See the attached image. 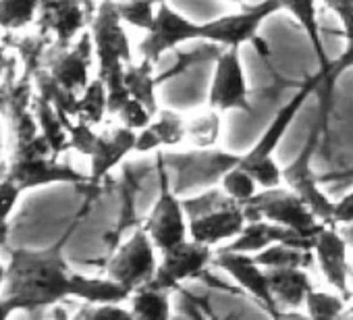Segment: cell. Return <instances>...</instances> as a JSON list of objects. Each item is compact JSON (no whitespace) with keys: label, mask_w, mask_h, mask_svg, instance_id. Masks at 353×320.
<instances>
[{"label":"cell","mask_w":353,"mask_h":320,"mask_svg":"<svg viewBox=\"0 0 353 320\" xmlns=\"http://www.w3.org/2000/svg\"><path fill=\"white\" fill-rule=\"evenodd\" d=\"M108 112V90L102 77H96L81 92L77 102V119L90 125H100Z\"/></svg>","instance_id":"30"},{"label":"cell","mask_w":353,"mask_h":320,"mask_svg":"<svg viewBox=\"0 0 353 320\" xmlns=\"http://www.w3.org/2000/svg\"><path fill=\"white\" fill-rule=\"evenodd\" d=\"M83 3H90V0H83Z\"/></svg>","instance_id":"47"},{"label":"cell","mask_w":353,"mask_h":320,"mask_svg":"<svg viewBox=\"0 0 353 320\" xmlns=\"http://www.w3.org/2000/svg\"><path fill=\"white\" fill-rule=\"evenodd\" d=\"M40 7V0H0V28L21 30L32 23Z\"/></svg>","instance_id":"32"},{"label":"cell","mask_w":353,"mask_h":320,"mask_svg":"<svg viewBox=\"0 0 353 320\" xmlns=\"http://www.w3.org/2000/svg\"><path fill=\"white\" fill-rule=\"evenodd\" d=\"M75 121L77 123L69 125V143H71L73 150L90 156L94 146H96L98 133L94 131V125L85 123V121H79V119H75Z\"/></svg>","instance_id":"37"},{"label":"cell","mask_w":353,"mask_h":320,"mask_svg":"<svg viewBox=\"0 0 353 320\" xmlns=\"http://www.w3.org/2000/svg\"><path fill=\"white\" fill-rule=\"evenodd\" d=\"M3 65H5V48L0 46V71H3Z\"/></svg>","instance_id":"43"},{"label":"cell","mask_w":353,"mask_h":320,"mask_svg":"<svg viewBox=\"0 0 353 320\" xmlns=\"http://www.w3.org/2000/svg\"><path fill=\"white\" fill-rule=\"evenodd\" d=\"M349 283H351V295H353V266H351V279H349Z\"/></svg>","instance_id":"45"},{"label":"cell","mask_w":353,"mask_h":320,"mask_svg":"<svg viewBox=\"0 0 353 320\" xmlns=\"http://www.w3.org/2000/svg\"><path fill=\"white\" fill-rule=\"evenodd\" d=\"M328 77H330V73L318 69L316 75H312L307 81H303L301 88L293 94V98L279 108L272 123L262 133V137L254 143V148L250 152L241 154V163L239 165L260 183V188H274V186L283 183V167H279V163L274 160V152L281 146V141H283L287 129L291 127L293 119L297 117V112L307 102V98L314 92H318Z\"/></svg>","instance_id":"3"},{"label":"cell","mask_w":353,"mask_h":320,"mask_svg":"<svg viewBox=\"0 0 353 320\" xmlns=\"http://www.w3.org/2000/svg\"><path fill=\"white\" fill-rule=\"evenodd\" d=\"M117 9L123 23L148 32L156 19L158 5H154L152 0H117Z\"/></svg>","instance_id":"33"},{"label":"cell","mask_w":353,"mask_h":320,"mask_svg":"<svg viewBox=\"0 0 353 320\" xmlns=\"http://www.w3.org/2000/svg\"><path fill=\"white\" fill-rule=\"evenodd\" d=\"M248 221H272L285 227H291L305 235H316L322 221L314 214V210L285 183L274 188H262L252 200L243 204Z\"/></svg>","instance_id":"7"},{"label":"cell","mask_w":353,"mask_h":320,"mask_svg":"<svg viewBox=\"0 0 353 320\" xmlns=\"http://www.w3.org/2000/svg\"><path fill=\"white\" fill-rule=\"evenodd\" d=\"M349 299H345L339 291H320L314 289L305 297V314L310 318H341L343 310L347 308Z\"/></svg>","instance_id":"31"},{"label":"cell","mask_w":353,"mask_h":320,"mask_svg":"<svg viewBox=\"0 0 353 320\" xmlns=\"http://www.w3.org/2000/svg\"><path fill=\"white\" fill-rule=\"evenodd\" d=\"M281 11L279 0H262L254 7H241L235 13L210 19L200 23L198 21V42H208L212 46L229 48V46H258L262 48V42L258 40V32L262 23Z\"/></svg>","instance_id":"6"},{"label":"cell","mask_w":353,"mask_h":320,"mask_svg":"<svg viewBox=\"0 0 353 320\" xmlns=\"http://www.w3.org/2000/svg\"><path fill=\"white\" fill-rule=\"evenodd\" d=\"M212 266L225 270L241 287V291H245L258 306H262L266 310V314L281 318V312H279L272 291H270L268 270L254 258V254L216 248Z\"/></svg>","instance_id":"14"},{"label":"cell","mask_w":353,"mask_h":320,"mask_svg":"<svg viewBox=\"0 0 353 320\" xmlns=\"http://www.w3.org/2000/svg\"><path fill=\"white\" fill-rule=\"evenodd\" d=\"M266 270H268L270 291L281 316H287L291 310H297L305 303V297L314 287L307 268H266Z\"/></svg>","instance_id":"22"},{"label":"cell","mask_w":353,"mask_h":320,"mask_svg":"<svg viewBox=\"0 0 353 320\" xmlns=\"http://www.w3.org/2000/svg\"><path fill=\"white\" fill-rule=\"evenodd\" d=\"M328 110H330V104H328V98L322 100V106H320V112H318V119L314 121L310 133H307V139L301 148V152L291 160L287 167H283V183L287 188H291L297 196L303 198V202L314 210V214L322 221V223H334V204L318 186V179H316V173L312 171V158L318 150V143H320V135L324 131V125H326V117H328ZM336 225V223H334Z\"/></svg>","instance_id":"4"},{"label":"cell","mask_w":353,"mask_h":320,"mask_svg":"<svg viewBox=\"0 0 353 320\" xmlns=\"http://www.w3.org/2000/svg\"><path fill=\"white\" fill-rule=\"evenodd\" d=\"M158 183L160 194L148 217L141 221V227L148 231L158 252H164L190 237V221L181 196H176L162 177H158Z\"/></svg>","instance_id":"12"},{"label":"cell","mask_w":353,"mask_h":320,"mask_svg":"<svg viewBox=\"0 0 353 320\" xmlns=\"http://www.w3.org/2000/svg\"><path fill=\"white\" fill-rule=\"evenodd\" d=\"M223 133V112L206 108L188 119V139L192 148H216Z\"/></svg>","instance_id":"29"},{"label":"cell","mask_w":353,"mask_h":320,"mask_svg":"<svg viewBox=\"0 0 353 320\" xmlns=\"http://www.w3.org/2000/svg\"><path fill=\"white\" fill-rule=\"evenodd\" d=\"M349 241L343 235L341 227L334 223H322L314 235V258L316 266L322 272L324 281L339 291L345 299H353L351 295V264H349Z\"/></svg>","instance_id":"13"},{"label":"cell","mask_w":353,"mask_h":320,"mask_svg":"<svg viewBox=\"0 0 353 320\" xmlns=\"http://www.w3.org/2000/svg\"><path fill=\"white\" fill-rule=\"evenodd\" d=\"M94 54L98 59V77L104 81L123 75L125 67L133 63V48L123 28L117 0H102L92 17Z\"/></svg>","instance_id":"5"},{"label":"cell","mask_w":353,"mask_h":320,"mask_svg":"<svg viewBox=\"0 0 353 320\" xmlns=\"http://www.w3.org/2000/svg\"><path fill=\"white\" fill-rule=\"evenodd\" d=\"M245 223L248 217L243 204L231 200L219 208L190 219V237L216 250L227 241H233L243 231Z\"/></svg>","instance_id":"17"},{"label":"cell","mask_w":353,"mask_h":320,"mask_svg":"<svg viewBox=\"0 0 353 320\" xmlns=\"http://www.w3.org/2000/svg\"><path fill=\"white\" fill-rule=\"evenodd\" d=\"M172 291L156 285L154 281L137 287L131 291L127 306L133 314V318L139 320H166L172 316V301H170Z\"/></svg>","instance_id":"24"},{"label":"cell","mask_w":353,"mask_h":320,"mask_svg":"<svg viewBox=\"0 0 353 320\" xmlns=\"http://www.w3.org/2000/svg\"><path fill=\"white\" fill-rule=\"evenodd\" d=\"M225 3H231V5H237V7H243L245 0H225Z\"/></svg>","instance_id":"44"},{"label":"cell","mask_w":353,"mask_h":320,"mask_svg":"<svg viewBox=\"0 0 353 320\" xmlns=\"http://www.w3.org/2000/svg\"><path fill=\"white\" fill-rule=\"evenodd\" d=\"M322 3L339 17V21L353 13V0H322Z\"/></svg>","instance_id":"41"},{"label":"cell","mask_w":353,"mask_h":320,"mask_svg":"<svg viewBox=\"0 0 353 320\" xmlns=\"http://www.w3.org/2000/svg\"><path fill=\"white\" fill-rule=\"evenodd\" d=\"M188 139V117L172 108H158L152 121L137 131L135 154L160 152L181 146Z\"/></svg>","instance_id":"20"},{"label":"cell","mask_w":353,"mask_h":320,"mask_svg":"<svg viewBox=\"0 0 353 320\" xmlns=\"http://www.w3.org/2000/svg\"><path fill=\"white\" fill-rule=\"evenodd\" d=\"M131 291L123 287L121 283L112 281L110 277H85L79 272H73L71 279V297L83 299L88 303H127Z\"/></svg>","instance_id":"25"},{"label":"cell","mask_w":353,"mask_h":320,"mask_svg":"<svg viewBox=\"0 0 353 320\" xmlns=\"http://www.w3.org/2000/svg\"><path fill=\"white\" fill-rule=\"evenodd\" d=\"M272 243H289V246H299L305 250H312L314 246V237L299 233L291 227L272 223V221H248L243 231L229 243L221 246L233 252H248V254H256Z\"/></svg>","instance_id":"18"},{"label":"cell","mask_w":353,"mask_h":320,"mask_svg":"<svg viewBox=\"0 0 353 320\" xmlns=\"http://www.w3.org/2000/svg\"><path fill=\"white\" fill-rule=\"evenodd\" d=\"M34 110H36V119H38V125L42 129V135L48 139V143L52 148V154L57 158L61 152L71 148L67 123L61 119L59 110L48 100H44L42 96H38L34 100Z\"/></svg>","instance_id":"28"},{"label":"cell","mask_w":353,"mask_h":320,"mask_svg":"<svg viewBox=\"0 0 353 320\" xmlns=\"http://www.w3.org/2000/svg\"><path fill=\"white\" fill-rule=\"evenodd\" d=\"M190 42H198V21L185 17L168 3H162L156 9L152 28L143 32V40L137 44V52L143 61L158 65L166 52H172Z\"/></svg>","instance_id":"10"},{"label":"cell","mask_w":353,"mask_h":320,"mask_svg":"<svg viewBox=\"0 0 353 320\" xmlns=\"http://www.w3.org/2000/svg\"><path fill=\"white\" fill-rule=\"evenodd\" d=\"M241 154L223 148H188L160 150L154 154L156 175L162 177L176 196H194L221 186L223 177L239 165Z\"/></svg>","instance_id":"2"},{"label":"cell","mask_w":353,"mask_h":320,"mask_svg":"<svg viewBox=\"0 0 353 320\" xmlns=\"http://www.w3.org/2000/svg\"><path fill=\"white\" fill-rule=\"evenodd\" d=\"M83 0H40L38 26L42 34L54 32L59 44H71V40L85 26Z\"/></svg>","instance_id":"21"},{"label":"cell","mask_w":353,"mask_h":320,"mask_svg":"<svg viewBox=\"0 0 353 320\" xmlns=\"http://www.w3.org/2000/svg\"><path fill=\"white\" fill-rule=\"evenodd\" d=\"M154 5H162V3H166V0H152Z\"/></svg>","instance_id":"46"},{"label":"cell","mask_w":353,"mask_h":320,"mask_svg":"<svg viewBox=\"0 0 353 320\" xmlns=\"http://www.w3.org/2000/svg\"><path fill=\"white\" fill-rule=\"evenodd\" d=\"M15 181L23 192L48 183H79L90 186V175H81L69 165L57 163L54 156H28V158H11L7 165V175Z\"/></svg>","instance_id":"16"},{"label":"cell","mask_w":353,"mask_h":320,"mask_svg":"<svg viewBox=\"0 0 353 320\" xmlns=\"http://www.w3.org/2000/svg\"><path fill=\"white\" fill-rule=\"evenodd\" d=\"M75 318H133L129 308L121 303L106 301V303H83V308L75 314Z\"/></svg>","instance_id":"38"},{"label":"cell","mask_w":353,"mask_h":320,"mask_svg":"<svg viewBox=\"0 0 353 320\" xmlns=\"http://www.w3.org/2000/svg\"><path fill=\"white\" fill-rule=\"evenodd\" d=\"M156 65L148 63V61H139V63H129L125 67V83L127 90L131 94V98L139 100L152 114L158 112V98H156V86L160 83V79L154 73Z\"/></svg>","instance_id":"26"},{"label":"cell","mask_w":353,"mask_h":320,"mask_svg":"<svg viewBox=\"0 0 353 320\" xmlns=\"http://www.w3.org/2000/svg\"><path fill=\"white\" fill-rule=\"evenodd\" d=\"M334 223L336 225H351L353 223V190L334 204Z\"/></svg>","instance_id":"40"},{"label":"cell","mask_w":353,"mask_h":320,"mask_svg":"<svg viewBox=\"0 0 353 320\" xmlns=\"http://www.w3.org/2000/svg\"><path fill=\"white\" fill-rule=\"evenodd\" d=\"M137 131L121 125L98 133L96 146L90 154V188H96L114 167L135 152Z\"/></svg>","instance_id":"19"},{"label":"cell","mask_w":353,"mask_h":320,"mask_svg":"<svg viewBox=\"0 0 353 320\" xmlns=\"http://www.w3.org/2000/svg\"><path fill=\"white\" fill-rule=\"evenodd\" d=\"M341 26H343V36H345V52L336 61H332V73L336 77L345 69L353 67V13L341 19Z\"/></svg>","instance_id":"39"},{"label":"cell","mask_w":353,"mask_h":320,"mask_svg":"<svg viewBox=\"0 0 353 320\" xmlns=\"http://www.w3.org/2000/svg\"><path fill=\"white\" fill-rule=\"evenodd\" d=\"M5 281H7V268H5L3 264H0V287L5 285Z\"/></svg>","instance_id":"42"},{"label":"cell","mask_w":353,"mask_h":320,"mask_svg":"<svg viewBox=\"0 0 353 320\" xmlns=\"http://www.w3.org/2000/svg\"><path fill=\"white\" fill-rule=\"evenodd\" d=\"M21 188L11 181L9 177L0 179V246H5L7 235H9V217L15 210L19 196H21Z\"/></svg>","instance_id":"35"},{"label":"cell","mask_w":353,"mask_h":320,"mask_svg":"<svg viewBox=\"0 0 353 320\" xmlns=\"http://www.w3.org/2000/svg\"><path fill=\"white\" fill-rule=\"evenodd\" d=\"M279 3H281V11H287L310 40L312 50L318 59V69L330 73V77L336 79L332 73V59L326 54V46L318 21V0H279Z\"/></svg>","instance_id":"23"},{"label":"cell","mask_w":353,"mask_h":320,"mask_svg":"<svg viewBox=\"0 0 353 320\" xmlns=\"http://www.w3.org/2000/svg\"><path fill=\"white\" fill-rule=\"evenodd\" d=\"M94 54L92 34H83L75 46L71 44H50L44 52L42 67L67 90L81 94L90 83V63Z\"/></svg>","instance_id":"15"},{"label":"cell","mask_w":353,"mask_h":320,"mask_svg":"<svg viewBox=\"0 0 353 320\" xmlns=\"http://www.w3.org/2000/svg\"><path fill=\"white\" fill-rule=\"evenodd\" d=\"M239 163H241V160H239ZM221 188H223L235 202H239V204H245L248 200H252V198L262 190L260 183H258L241 165H235V167L223 177Z\"/></svg>","instance_id":"34"},{"label":"cell","mask_w":353,"mask_h":320,"mask_svg":"<svg viewBox=\"0 0 353 320\" xmlns=\"http://www.w3.org/2000/svg\"><path fill=\"white\" fill-rule=\"evenodd\" d=\"M212 260L214 248L188 237L185 241L160 252L158 270L152 281L174 293L181 289L183 283L200 279L208 266H212Z\"/></svg>","instance_id":"11"},{"label":"cell","mask_w":353,"mask_h":320,"mask_svg":"<svg viewBox=\"0 0 353 320\" xmlns=\"http://www.w3.org/2000/svg\"><path fill=\"white\" fill-rule=\"evenodd\" d=\"M254 258L264 268H312L316 266V258L312 250L289 246V243H272L256 252Z\"/></svg>","instance_id":"27"},{"label":"cell","mask_w":353,"mask_h":320,"mask_svg":"<svg viewBox=\"0 0 353 320\" xmlns=\"http://www.w3.org/2000/svg\"><path fill=\"white\" fill-rule=\"evenodd\" d=\"M117 117L121 119V123H123L125 127H129V129H133V131H139V129H143V127L152 121L154 114H152L139 100L129 98V100L121 106V110L117 112Z\"/></svg>","instance_id":"36"},{"label":"cell","mask_w":353,"mask_h":320,"mask_svg":"<svg viewBox=\"0 0 353 320\" xmlns=\"http://www.w3.org/2000/svg\"><path fill=\"white\" fill-rule=\"evenodd\" d=\"M158 262H160L158 248L154 246L148 231L141 225H137L133 227L131 235L112 250V254L104 264V272L112 281L133 291L156 277Z\"/></svg>","instance_id":"8"},{"label":"cell","mask_w":353,"mask_h":320,"mask_svg":"<svg viewBox=\"0 0 353 320\" xmlns=\"http://www.w3.org/2000/svg\"><path fill=\"white\" fill-rule=\"evenodd\" d=\"M241 48L229 46L221 48V54L216 57L206 106L216 108L221 112L241 110L250 112V86L241 61Z\"/></svg>","instance_id":"9"},{"label":"cell","mask_w":353,"mask_h":320,"mask_svg":"<svg viewBox=\"0 0 353 320\" xmlns=\"http://www.w3.org/2000/svg\"><path fill=\"white\" fill-rule=\"evenodd\" d=\"M69 233L48 250H13L7 266L5 297L0 299V318L17 310L28 314L59 306L71 297L73 270L69 268L63 246Z\"/></svg>","instance_id":"1"}]
</instances>
